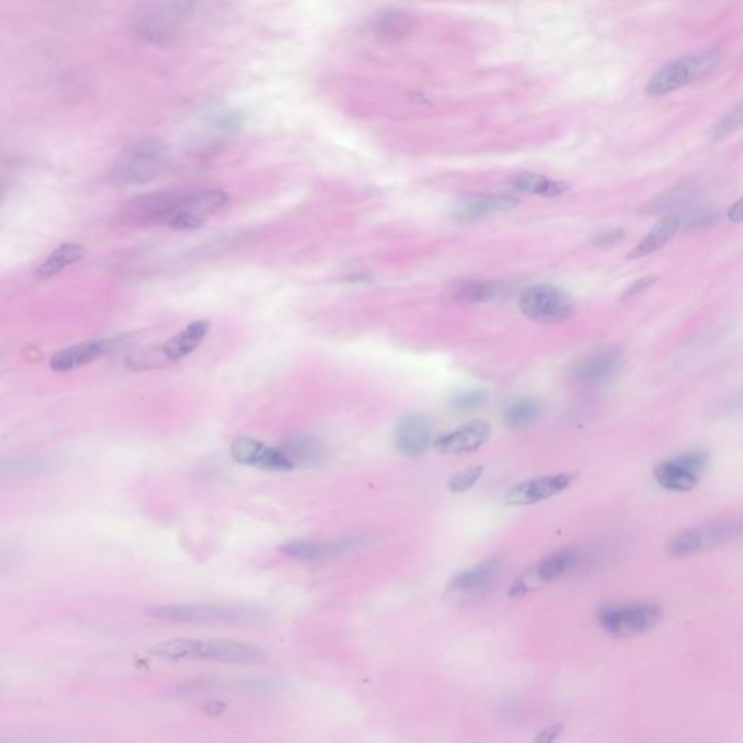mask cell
<instances>
[{
    "instance_id": "cell-37",
    "label": "cell",
    "mask_w": 743,
    "mask_h": 743,
    "mask_svg": "<svg viewBox=\"0 0 743 743\" xmlns=\"http://www.w3.org/2000/svg\"><path fill=\"white\" fill-rule=\"evenodd\" d=\"M562 730H564V723H556V725L549 726V728L543 729L542 732H539L535 741L542 743L553 742L559 735H561Z\"/></svg>"
},
{
    "instance_id": "cell-13",
    "label": "cell",
    "mask_w": 743,
    "mask_h": 743,
    "mask_svg": "<svg viewBox=\"0 0 743 743\" xmlns=\"http://www.w3.org/2000/svg\"><path fill=\"white\" fill-rule=\"evenodd\" d=\"M575 562H577V556L572 550H559V552L552 553V555L537 562L529 571L524 572L519 580L511 585L508 595L513 598H520L530 593L533 588L539 587V585L548 584L556 578L564 577L566 572L574 568Z\"/></svg>"
},
{
    "instance_id": "cell-15",
    "label": "cell",
    "mask_w": 743,
    "mask_h": 743,
    "mask_svg": "<svg viewBox=\"0 0 743 743\" xmlns=\"http://www.w3.org/2000/svg\"><path fill=\"white\" fill-rule=\"evenodd\" d=\"M234 461L244 466L266 469V471H291L292 463L286 459L279 447L266 446L252 437H238L231 445Z\"/></svg>"
},
{
    "instance_id": "cell-8",
    "label": "cell",
    "mask_w": 743,
    "mask_h": 743,
    "mask_svg": "<svg viewBox=\"0 0 743 743\" xmlns=\"http://www.w3.org/2000/svg\"><path fill=\"white\" fill-rule=\"evenodd\" d=\"M521 313L536 323L553 324L568 320L575 313L572 298L552 285H536L520 297Z\"/></svg>"
},
{
    "instance_id": "cell-32",
    "label": "cell",
    "mask_w": 743,
    "mask_h": 743,
    "mask_svg": "<svg viewBox=\"0 0 743 743\" xmlns=\"http://www.w3.org/2000/svg\"><path fill=\"white\" fill-rule=\"evenodd\" d=\"M482 474H484V466H472V468L458 472L450 479L449 490L456 494L469 491L481 479Z\"/></svg>"
},
{
    "instance_id": "cell-27",
    "label": "cell",
    "mask_w": 743,
    "mask_h": 743,
    "mask_svg": "<svg viewBox=\"0 0 743 743\" xmlns=\"http://www.w3.org/2000/svg\"><path fill=\"white\" fill-rule=\"evenodd\" d=\"M85 257V249L80 244L69 243L63 244V246L57 247L47 259L41 263L40 268L37 269L38 279H50L54 276L59 275L70 266L76 265L77 262Z\"/></svg>"
},
{
    "instance_id": "cell-29",
    "label": "cell",
    "mask_w": 743,
    "mask_h": 743,
    "mask_svg": "<svg viewBox=\"0 0 743 743\" xmlns=\"http://www.w3.org/2000/svg\"><path fill=\"white\" fill-rule=\"evenodd\" d=\"M513 188L523 194L552 198L568 191L569 185L564 180L549 179L537 173H523L513 180Z\"/></svg>"
},
{
    "instance_id": "cell-7",
    "label": "cell",
    "mask_w": 743,
    "mask_h": 743,
    "mask_svg": "<svg viewBox=\"0 0 743 743\" xmlns=\"http://www.w3.org/2000/svg\"><path fill=\"white\" fill-rule=\"evenodd\" d=\"M742 535V521L729 519L701 524L685 530L669 542L668 553L674 558L693 555L704 549L717 548Z\"/></svg>"
},
{
    "instance_id": "cell-18",
    "label": "cell",
    "mask_w": 743,
    "mask_h": 743,
    "mask_svg": "<svg viewBox=\"0 0 743 743\" xmlns=\"http://www.w3.org/2000/svg\"><path fill=\"white\" fill-rule=\"evenodd\" d=\"M492 427L484 420H475L455 431L443 434L434 442L440 453H471L484 446L490 440Z\"/></svg>"
},
{
    "instance_id": "cell-11",
    "label": "cell",
    "mask_w": 743,
    "mask_h": 743,
    "mask_svg": "<svg viewBox=\"0 0 743 743\" xmlns=\"http://www.w3.org/2000/svg\"><path fill=\"white\" fill-rule=\"evenodd\" d=\"M180 198L179 192L169 191L137 196L128 202L125 220L135 225H167L179 207Z\"/></svg>"
},
{
    "instance_id": "cell-5",
    "label": "cell",
    "mask_w": 743,
    "mask_h": 743,
    "mask_svg": "<svg viewBox=\"0 0 743 743\" xmlns=\"http://www.w3.org/2000/svg\"><path fill=\"white\" fill-rule=\"evenodd\" d=\"M151 617L175 623H230V625H254L262 622L263 613L249 607L207 606V604H185V606H160L149 611Z\"/></svg>"
},
{
    "instance_id": "cell-36",
    "label": "cell",
    "mask_w": 743,
    "mask_h": 743,
    "mask_svg": "<svg viewBox=\"0 0 743 743\" xmlns=\"http://www.w3.org/2000/svg\"><path fill=\"white\" fill-rule=\"evenodd\" d=\"M656 281L655 276H646V278L639 279V281L633 282L632 285L629 286V288L626 289L625 294H623L622 301H630V299H633L635 297H638V295L642 294V292H645L646 289L651 288L652 285H654Z\"/></svg>"
},
{
    "instance_id": "cell-39",
    "label": "cell",
    "mask_w": 743,
    "mask_h": 743,
    "mask_svg": "<svg viewBox=\"0 0 743 743\" xmlns=\"http://www.w3.org/2000/svg\"><path fill=\"white\" fill-rule=\"evenodd\" d=\"M9 561H11V553L0 549V566L8 564Z\"/></svg>"
},
{
    "instance_id": "cell-30",
    "label": "cell",
    "mask_w": 743,
    "mask_h": 743,
    "mask_svg": "<svg viewBox=\"0 0 743 743\" xmlns=\"http://www.w3.org/2000/svg\"><path fill=\"white\" fill-rule=\"evenodd\" d=\"M540 416H542V404L533 398H524L507 408L504 421L510 429L520 430L535 423Z\"/></svg>"
},
{
    "instance_id": "cell-22",
    "label": "cell",
    "mask_w": 743,
    "mask_h": 743,
    "mask_svg": "<svg viewBox=\"0 0 743 743\" xmlns=\"http://www.w3.org/2000/svg\"><path fill=\"white\" fill-rule=\"evenodd\" d=\"M498 569H500V559H498V556H492V558L487 559L482 564L455 575L449 582L447 593L463 595L481 593L485 588L490 587L492 580L497 575Z\"/></svg>"
},
{
    "instance_id": "cell-14",
    "label": "cell",
    "mask_w": 743,
    "mask_h": 743,
    "mask_svg": "<svg viewBox=\"0 0 743 743\" xmlns=\"http://www.w3.org/2000/svg\"><path fill=\"white\" fill-rule=\"evenodd\" d=\"M575 479H577V474L565 472V474L540 476V478L520 482L508 491L506 504L514 507L532 506V504L548 500L568 490L574 484Z\"/></svg>"
},
{
    "instance_id": "cell-26",
    "label": "cell",
    "mask_w": 743,
    "mask_h": 743,
    "mask_svg": "<svg viewBox=\"0 0 743 743\" xmlns=\"http://www.w3.org/2000/svg\"><path fill=\"white\" fill-rule=\"evenodd\" d=\"M510 291L503 282H463L453 286L450 297L462 304H481L506 297Z\"/></svg>"
},
{
    "instance_id": "cell-2",
    "label": "cell",
    "mask_w": 743,
    "mask_h": 743,
    "mask_svg": "<svg viewBox=\"0 0 743 743\" xmlns=\"http://www.w3.org/2000/svg\"><path fill=\"white\" fill-rule=\"evenodd\" d=\"M150 654L164 661H211L218 664H259L266 659L262 649L223 639H173L157 643Z\"/></svg>"
},
{
    "instance_id": "cell-17",
    "label": "cell",
    "mask_w": 743,
    "mask_h": 743,
    "mask_svg": "<svg viewBox=\"0 0 743 743\" xmlns=\"http://www.w3.org/2000/svg\"><path fill=\"white\" fill-rule=\"evenodd\" d=\"M363 546L362 539H340L333 542H318V540H294L285 543L281 550L285 555L299 561L326 562L349 555Z\"/></svg>"
},
{
    "instance_id": "cell-21",
    "label": "cell",
    "mask_w": 743,
    "mask_h": 743,
    "mask_svg": "<svg viewBox=\"0 0 743 743\" xmlns=\"http://www.w3.org/2000/svg\"><path fill=\"white\" fill-rule=\"evenodd\" d=\"M294 468H314L323 465L326 461V446L323 440L310 433H295L286 437L279 446Z\"/></svg>"
},
{
    "instance_id": "cell-20",
    "label": "cell",
    "mask_w": 743,
    "mask_h": 743,
    "mask_svg": "<svg viewBox=\"0 0 743 743\" xmlns=\"http://www.w3.org/2000/svg\"><path fill=\"white\" fill-rule=\"evenodd\" d=\"M117 344L118 340H89L66 347L53 356L50 362L51 369L56 372H69L80 366L89 365L111 352Z\"/></svg>"
},
{
    "instance_id": "cell-3",
    "label": "cell",
    "mask_w": 743,
    "mask_h": 743,
    "mask_svg": "<svg viewBox=\"0 0 743 743\" xmlns=\"http://www.w3.org/2000/svg\"><path fill=\"white\" fill-rule=\"evenodd\" d=\"M170 164V150L160 138H144L127 147L109 172V182L119 188L141 186L162 176Z\"/></svg>"
},
{
    "instance_id": "cell-12",
    "label": "cell",
    "mask_w": 743,
    "mask_h": 743,
    "mask_svg": "<svg viewBox=\"0 0 743 743\" xmlns=\"http://www.w3.org/2000/svg\"><path fill=\"white\" fill-rule=\"evenodd\" d=\"M623 365V355L619 347H607L591 355L582 357L572 368V379L584 388H597L606 385L619 373Z\"/></svg>"
},
{
    "instance_id": "cell-38",
    "label": "cell",
    "mask_w": 743,
    "mask_h": 743,
    "mask_svg": "<svg viewBox=\"0 0 743 743\" xmlns=\"http://www.w3.org/2000/svg\"><path fill=\"white\" fill-rule=\"evenodd\" d=\"M729 220L735 224L742 223V220H743L742 199H739V201L736 202V204H733V207L729 209Z\"/></svg>"
},
{
    "instance_id": "cell-1",
    "label": "cell",
    "mask_w": 743,
    "mask_h": 743,
    "mask_svg": "<svg viewBox=\"0 0 743 743\" xmlns=\"http://www.w3.org/2000/svg\"><path fill=\"white\" fill-rule=\"evenodd\" d=\"M199 12L201 0H138L134 30L146 43L173 47L191 34Z\"/></svg>"
},
{
    "instance_id": "cell-34",
    "label": "cell",
    "mask_w": 743,
    "mask_h": 743,
    "mask_svg": "<svg viewBox=\"0 0 743 743\" xmlns=\"http://www.w3.org/2000/svg\"><path fill=\"white\" fill-rule=\"evenodd\" d=\"M681 228H697V227H709L717 221L716 212L712 211H696L693 214L685 215V220L680 217Z\"/></svg>"
},
{
    "instance_id": "cell-25",
    "label": "cell",
    "mask_w": 743,
    "mask_h": 743,
    "mask_svg": "<svg viewBox=\"0 0 743 743\" xmlns=\"http://www.w3.org/2000/svg\"><path fill=\"white\" fill-rule=\"evenodd\" d=\"M681 230L680 215H671V217L664 218L659 221L658 224L652 228L651 233L648 234L642 241L629 253L627 259L636 260L642 259V257L649 256V254L658 252L662 247L667 246L669 241L674 238L675 234Z\"/></svg>"
},
{
    "instance_id": "cell-16",
    "label": "cell",
    "mask_w": 743,
    "mask_h": 743,
    "mask_svg": "<svg viewBox=\"0 0 743 743\" xmlns=\"http://www.w3.org/2000/svg\"><path fill=\"white\" fill-rule=\"evenodd\" d=\"M394 440L401 455L407 458L423 456L433 440L430 418L417 413L402 417L395 427Z\"/></svg>"
},
{
    "instance_id": "cell-4",
    "label": "cell",
    "mask_w": 743,
    "mask_h": 743,
    "mask_svg": "<svg viewBox=\"0 0 743 743\" xmlns=\"http://www.w3.org/2000/svg\"><path fill=\"white\" fill-rule=\"evenodd\" d=\"M720 61L722 57L714 50L700 51L671 61L649 80L646 93L649 96H662L675 92L710 75L719 66Z\"/></svg>"
},
{
    "instance_id": "cell-24",
    "label": "cell",
    "mask_w": 743,
    "mask_h": 743,
    "mask_svg": "<svg viewBox=\"0 0 743 743\" xmlns=\"http://www.w3.org/2000/svg\"><path fill=\"white\" fill-rule=\"evenodd\" d=\"M519 204V198L514 195L476 196V198L469 199L459 207L456 217L463 221L475 220V218L485 217V215L495 214V212L508 211V209L516 208Z\"/></svg>"
},
{
    "instance_id": "cell-33",
    "label": "cell",
    "mask_w": 743,
    "mask_h": 743,
    "mask_svg": "<svg viewBox=\"0 0 743 743\" xmlns=\"http://www.w3.org/2000/svg\"><path fill=\"white\" fill-rule=\"evenodd\" d=\"M742 124V108L741 105L736 106L735 109H733L732 112L723 119L722 122H720L719 125H717L716 133H714V137L717 138V140H723V138L729 137V135H732L735 133V131H738L739 128H741Z\"/></svg>"
},
{
    "instance_id": "cell-23",
    "label": "cell",
    "mask_w": 743,
    "mask_h": 743,
    "mask_svg": "<svg viewBox=\"0 0 743 743\" xmlns=\"http://www.w3.org/2000/svg\"><path fill=\"white\" fill-rule=\"evenodd\" d=\"M211 323L208 320H198L189 324L185 330L180 331L175 337L163 346V355L170 362H179L195 352L205 337L208 336Z\"/></svg>"
},
{
    "instance_id": "cell-9",
    "label": "cell",
    "mask_w": 743,
    "mask_h": 743,
    "mask_svg": "<svg viewBox=\"0 0 743 743\" xmlns=\"http://www.w3.org/2000/svg\"><path fill=\"white\" fill-rule=\"evenodd\" d=\"M707 450L696 449L681 453L675 458L659 463L654 471L659 487L667 491L687 492L699 485L701 475L709 468Z\"/></svg>"
},
{
    "instance_id": "cell-35",
    "label": "cell",
    "mask_w": 743,
    "mask_h": 743,
    "mask_svg": "<svg viewBox=\"0 0 743 743\" xmlns=\"http://www.w3.org/2000/svg\"><path fill=\"white\" fill-rule=\"evenodd\" d=\"M623 238H625V231L623 230L604 231V233L593 238V246L597 249H610V247L620 243Z\"/></svg>"
},
{
    "instance_id": "cell-19",
    "label": "cell",
    "mask_w": 743,
    "mask_h": 743,
    "mask_svg": "<svg viewBox=\"0 0 743 743\" xmlns=\"http://www.w3.org/2000/svg\"><path fill=\"white\" fill-rule=\"evenodd\" d=\"M416 19L404 9L387 8L376 12L371 21V34L382 44H395L410 37Z\"/></svg>"
},
{
    "instance_id": "cell-10",
    "label": "cell",
    "mask_w": 743,
    "mask_h": 743,
    "mask_svg": "<svg viewBox=\"0 0 743 743\" xmlns=\"http://www.w3.org/2000/svg\"><path fill=\"white\" fill-rule=\"evenodd\" d=\"M230 196L223 191H196L182 194L175 215L170 218L169 227L176 231L198 230L214 215L227 211Z\"/></svg>"
},
{
    "instance_id": "cell-6",
    "label": "cell",
    "mask_w": 743,
    "mask_h": 743,
    "mask_svg": "<svg viewBox=\"0 0 743 743\" xmlns=\"http://www.w3.org/2000/svg\"><path fill=\"white\" fill-rule=\"evenodd\" d=\"M664 611L655 603H627L598 611L600 626L616 638H633L654 629Z\"/></svg>"
},
{
    "instance_id": "cell-28",
    "label": "cell",
    "mask_w": 743,
    "mask_h": 743,
    "mask_svg": "<svg viewBox=\"0 0 743 743\" xmlns=\"http://www.w3.org/2000/svg\"><path fill=\"white\" fill-rule=\"evenodd\" d=\"M57 465L51 456H25L0 462V481L15 476L38 475Z\"/></svg>"
},
{
    "instance_id": "cell-31",
    "label": "cell",
    "mask_w": 743,
    "mask_h": 743,
    "mask_svg": "<svg viewBox=\"0 0 743 743\" xmlns=\"http://www.w3.org/2000/svg\"><path fill=\"white\" fill-rule=\"evenodd\" d=\"M487 401V391H484V389H472V391L456 392L450 398L449 404L453 410L459 411V413H468V411H475L484 407Z\"/></svg>"
}]
</instances>
